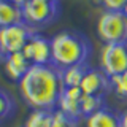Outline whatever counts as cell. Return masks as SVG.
Wrapping results in <instances>:
<instances>
[{"instance_id":"cell-1","label":"cell","mask_w":127,"mask_h":127,"mask_svg":"<svg viewBox=\"0 0 127 127\" xmlns=\"http://www.w3.org/2000/svg\"><path fill=\"white\" fill-rule=\"evenodd\" d=\"M24 102L32 110L54 111L64 91L62 70L56 65H32L18 83Z\"/></svg>"},{"instance_id":"cell-2","label":"cell","mask_w":127,"mask_h":127,"mask_svg":"<svg viewBox=\"0 0 127 127\" xmlns=\"http://www.w3.org/2000/svg\"><path fill=\"white\" fill-rule=\"evenodd\" d=\"M53 65L57 68H68L79 64H87L91 56V41L79 32L62 30L51 38Z\"/></svg>"},{"instance_id":"cell-3","label":"cell","mask_w":127,"mask_h":127,"mask_svg":"<svg viewBox=\"0 0 127 127\" xmlns=\"http://www.w3.org/2000/svg\"><path fill=\"white\" fill-rule=\"evenodd\" d=\"M97 35L105 45L127 43V16L124 11H103L97 21Z\"/></svg>"},{"instance_id":"cell-4","label":"cell","mask_w":127,"mask_h":127,"mask_svg":"<svg viewBox=\"0 0 127 127\" xmlns=\"http://www.w3.org/2000/svg\"><path fill=\"white\" fill-rule=\"evenodd\" d=\"M24 22L33 29L46 27L54 22L61 14V2L59 0H29L22 6Z\"/></svg>"},{"instance_id":"cell-5","label":"cell","mask_w":127,"mask_h":127,"mask_svg":"<svg viewBox=\"0 0 127 127\" xmlns=\"http://www.w3.org/2000/svg\"><path fill=\"white\" fill-rule=\"evenodd\" d=\"M38 33L37 29H33L27 22L14 24L0 29V53L2 56H10L13 53H19L24 49V46L29 43V40Z\"/></svg>"},{"instance_id":"cell-6","label":"cell","mask_w":127,"mask_h":127,"mask_svg":"<svg viewBox=\"0 0 127 127\" xmlns=\"http://www.w3.org/2000/svg\"><path fill=\"white\" fill-rule=\"evenodd\" d=\"M100 70L110 78L127 73V43L103 45L100 51Z\"/></svg>"},{"instance_id":"cell-7","label":"cell","mask_w":127,"mask_h":127,"mask_svg":"<svg viewBox=\"0 0 127 127\" xmlns=\"http://www.w3.org/2000/svg\"><path fill=\"white\" fill-rule=\"evenodd\" d=\"M24 56L29 59L32 65H49L53 64V49H51V40L43 35L35 33L29 40L22 49Z\"/></svg>"},{"instance_id":"cell-8","label":"cell","mask_w":127,"mask_h":127,"mask_svg":"<svg viewBox=\"0 0 127 127\" xmlns=\"http://www.w3.org/2000/svg\"><path fill=\"white\" fill-rule=\"evenodd\" d=\"M83 91L81 87H64L61 98L57 102L59 111H62L64 114H67L73 121L79 122V119L83 118L81 114V98H83Z\"/></svg>"},{"instance_id":"cell-9","label":"cell","mask_w":127,"mask_h":127,"mask_svg":"<svg viewBox=\"0 0 127 127\" xmlns=\"http://www.w3.org/2000/svg\"><path fill=\"white\" fill-rule=\"evenodd\" d=\"M79 87H81L83 94L86 95H100V97H103L111 89V81L110 76L103 70L89 68L87 73L84 75V78H83Z\"/></svg>"},{"instance_id":"cell-10","label":"cell","mask_w":127,"mask_h":127,"mask_svg":"<svg viewBox=\"0 0 127 127\" xmlns=\"http://www.w3.org/2000/svg\"><path fill=\"white\" fill-rule=\"evenodd\" d=\"M5 73L11 81L19 83L22 79V76L27 73V70L32 67V64L29 62V59L24 56L22 51L19 53H13L10 56H5Z\"/></svg>"},{"instance_id":"cell-11","label":"cell","mask_w":127,"mask_h":127,"mask_svg":"<svg viewBox=\"0 0 127 127\" xmlns=\"http://www.w3.org/2000/svg\"><path fill=\"white\" fill-rule=\"evenodd\" d=\"M86 127H121V114L103 106L86 118Z\"/></svg>"},{"instance_id":"cell-12","label":"cell","mask_w":127,"mask_h":127,"mask_svg":"<svg viewBox=\"0 0 127 127\" xmlns=\"http://www.w3.org/2000/svg\"><path fill=\"white\" fill-rule=\"evenodd\" d=\"M24 22L22 8L10 0H0V29Z\"/></svg>"},{"instance_id":"cell-13","label":"cell","mask_w":127,"mask_h":127,"mask_svg":"<svg viewBox=\"0 0 127 127\" xmlns=\"http://www.w3.org/2000/svg\"><path fill=\"white\" fill-rule=\"evenodd\" d=\"M89 70L87 64H79V65H73L68 68L62 70V81L65 87H79L84 75Z\"/></svg>"},{"instance_id":"cell-14","label":"cell","mask_w":127,"mask_h":127,"mask_svg":"<svg viewBox=\"0 0 127 127\" xmlns=\"http://www.w3.org/2000/svg\"><path fill=\"white\" fill-rule=\"evenodd\" d=\"M53 114H54V111L32 110L29 118L26 119L24 127H51L53 126Z\"/></svg>"},{"instance_id":"cell-15","label":"cell","mask_w":127,"mask_h":127,"mask_svg":"<svg viewBox=\"0 0 127 127\" xmlns=\"http://www.w3.org/2000/svg\"><path fill=\"white\" fill-rule=\"evenodd\" d=\"M105 106V102H103V97L100 95H83L81 98V114L83 118H87L91 114H94L95 111L102 110Z\"/></svg>"},{"instance_id":"cell-16","label":"cell","mask_w":127,"mask_h":127,"mask_svg":"<svg viewBox=\"0 0 127 127\" xmlns=\"http://www.w3.org/2000/svg\"><path fill=\"white\" fill-rule=\"evenodd\" d=\"M14 111V100L6 91L0 89V121L10 118Z\"/></svg>"},{"instance_id":"cell-17","label":"cell","mask_w":127,"mask_h":127,"mask_svg":"<svg viewBox=\"0 0 127 127\" xmlns=\"http://www.w3.org/2000/svg\"><path fill=\"white\" fill-rule=\"evenodd\" d=\"M110 81H111V89L114 91V94L122 100H127V73L111 76Z\"/></svg>"},{"instance_id":"cell-18","label":"cell","mask_w":127,"mask_h":127,"mask_svg":"<svg viewBox=\"0 0 127 127\" xmlns=\"http://www.w3.org/2000/svg\"><path fill=\"white\" fill-rule=\"evenodd\" d=\"M79 122L73 121L71 118H68L67 114H64L62 111L59 110H54V114H53V126L51 127H76Z\"/></svg>"},{"instance_id":"cell-19","label":"cell","mask_w":127,"mask_h":127,"mask_svg":"<svg viewBox=\"0 0 127 127\" xmlns=\"http://www.w3.org/2000/svg\"><path fill=\"white\" fill-rule=\"evenodd\" d=\"M105 11H124L127 0H100Z\"/></svg>"},{"instance_id":"cell-20","label":"cell","mask_w":127,"mask_h":127,"mask_svg":"<svg viewBox=\"0 0 127 127\" xmlns=\"http://www.w3.org/2000/svg\"><path fill=\"white\" fill-rule=\"evenodd\" d=\"M121 127H127V110L121 114Z\"/></svg>"},{"instance_id":"cell-21","label":"cell","mask_w":127,"mask_h":127,"mask_svg":"<svg viewBox=\"0 0 127 127\" xmlns=\"http://www.w3.org/2000/svg\"><path fill=\"white\" fill-rule=\"evenodd\" d=\"M10 2H13L14 5H18V6H21V8H22L27 2H29V0H10Z\"/></svg>"},{"instance_id":"cell-22","label":"cell","mask_w":127,"mask_h":127,"mask_svg":"<svg viewBox=\"0 0 127 127\" xmlns=\"http://www.w3.org/2000/svg\"><path fill=\"white\" fill-rule=\"evenodd\" d=\"M124 14L127 16V5H126V8H124Z\"/></svg>"},{"instance_id":"cell-23","label":"cell","mask_w":127,"mask_h":127,"mask_svg":"<svg viewBox=\"0 0 127 127\" xmlns=\"http://www.w3.org/2000/svg\"><path fill=\"white\" fill-rule=\"evenodd\" d=\"M2 57H3V56H2V53H0V59H2Z\"/></svg>"},{"instance_id":"cell-24","label":"cell","mask_w":127,"mask_h":127,"mask_svg":"<svg viewBox=\"0 0 127 127\" xmlns=\"http://www.w3.org/2000/svg\"><path fill=\"white\" fill-rule=\"evenodd\" d=\"M95 2H100V0H95Z\"/></svg>"}]
</instances>
